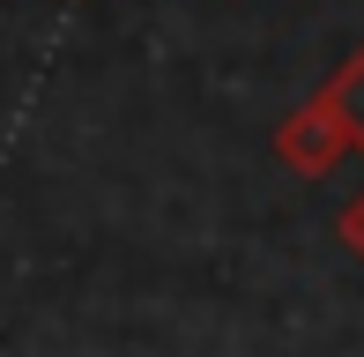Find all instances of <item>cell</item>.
Segmentation results:
<instances>
[{"instance_id": "obj_2", "label": "cell", "mask_w": 364, "mask_h": 357, "mask_svg": "<svg viewBox=\"0 0 364 357\" xmlns=\"http://www.w3.org/2000/svg\"><path fill=\"white\" fill-rule=\"evenodd\" d=\"M312 97H320V105L342 119V134H350V156H364V45H357V53L342 60V68L327 75Z\"/></svg>"}, {"instance_id": "obj_1", "label": "cell", "mask_w": 364, "mask_h": 357, "mask_svg": "<svg viewBox=\"0 0 364 357\" xmlns=\"http://www.w3.org/2000/svg\"><path fill=\"white\" fill-rule=\"evenodd\" d=\"M342 156H350V134H342V119L320 105V97H305V105L275 127V164L297 171V178H327Z\"/></svg>"}, {"instance_id": "obj_3", "label": "cell", "mask_w": 364, "mask_h": 357, "mask_svg": "<svg viewBox=\"0 0 364 357\" xmlns=\"http://www.w3.org/2000/svg\"><path fill=\"white\" fill-rule=\"evenodd\" d=\"M335 231H342V246L357 253V268H364V186L342 201V216H335Z\"/></svg>"}]
</instances>
